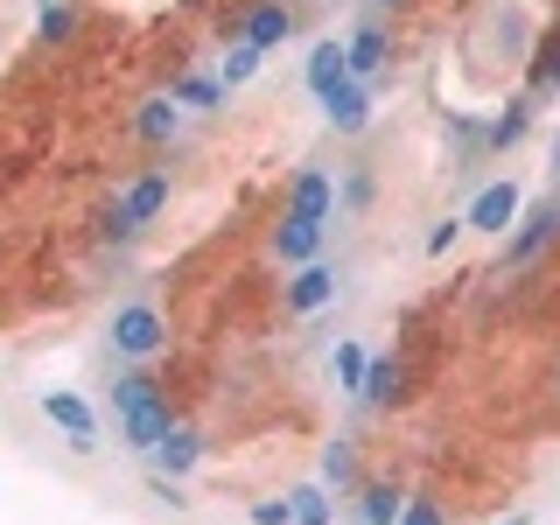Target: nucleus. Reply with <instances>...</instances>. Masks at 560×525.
<instances>
[{
  "label": "nucleus",
  "mask_w": 560,
  "mask_h": 525,
  "mask_svg": "<svg viewBox=\"0 0 560 525\" xmlns=\"http://www.w3.org/2000/svg\"><path fill=\"white\" fill-rule=\"evenodd\" d=\"M553 238H560V189H553V197H539L533 210H518V224L504 232V267L525 273V267H533V259L547 253Z\"/></svg>",
  "instance_id": "3"
},
{
  "label": "nucleus",
  "mask_w": 560,
  "mask_h": 525,
  "mask_svg": "<svg viewBox=\"0 0 560 525\" xmlns=\"http://www.w3.org/2000/svg\"><path fill=\"white\" fill-rule=\"evenodd\" d=\"M288 498H294V525H337V490H323V483H294Z\"/></svg>",
  "instance_id": "22"
},
{
  "label": "nucleus",
  "mask_w": 560,
  "mask_h": 525,
  "mask_svg": "<svg viewBox=\"0 0 560 525\" xmlns=\"http://www.w3.org/2000/svg\"><path fill=\"white\" fill-rule=\"evenodd\" d=\"M35 35H43L49 49H63L70 35H78V8H70V0H35Z\"/></svg>",
  "instance_id": "21"
},
{
  "label": "nucleus",
  "mask_w": 560,
  "mask_h": 525,
  "mask_svg": "<svg viewBox=\"0 0 560 525\" xmlns=\"http://www.w3.org/2000/svg\"><path fill=\"white\" fill-rule=\"evenodd\" d=\"M364 407H399V399H407V364L399 358H372L364 364Z\"/></svg>",
  "instance_id": "14"
},
{
  "label": "nucleus",
  "mask_w": 560,
  "mask_h": 525,
  "mask_svg": "<svg viewBox=\"0 0 560 525\" xmlns=\"http://www.w3.org/2000/svg\"><path fill=\"white\" fill-rule=\"evenodd\" d=\"M133 133L154 140V148H162V140H175V133H183V98H175V92L148 98V105H140V119H133Z\"/></svg>",
  "instance_id": "19"
},
{
  "label": "nucleus",
  "mask_w": 560,
  "mask_h": 525,
  "mask_svg": "<svg viewBox=\"0 0 560 525\" xmlns=\"http://www.w3.org/2000/svg\"><path fill=\"white\" fill-rule=\"evenodd\" d=\"M329 302H337V267L308 259V267L288 280V308H294V315H315V308H329Z\"/></svg>",
  "instance_id": "10"
},
{
  "label": "nucleus",
  "mask_w": 560,
  "mask_h": 525,
  "mask_svg": "<svg viewBox=\"0 0 560 525\" xmlns=\"http://www.w3.org/2000/svg\"><path fill=\"white\" fill-rule=\"evenodd\" d=\"M364 197H372V175H364V168H350V175H343V210H358Z\"/></svg>",
  "instance_id": "30"
},
{
  "label": "nucleus",
  "mask_w": 560,
  "mask_h": 525,
  "mask_svg": "<svg viewBox=\"0 0 560 525\" xmlns=\"http://www.w3.org/2000/svg\"><path fill=\"white\" fill-rule=\"evenodd\" d=\"M553 183H560V140H553Z\"/></svg>",
  "instance_id": "32"
},
{
  "label": "nucleus",
  "mask_w": 560,
  "mask_h": 525,
  "mask_svg": "<svg viewBox=\"0 0 560 525\" xmlns=\"http://www.w3.org/2000/svg\"><path fill=\"white\" fill-rule=\"evenodd\" d=\"M168 428H175V413H168V393H154V399H140V407H127V413H119V434H127V448H133V455H154Z\"/></svg>",
  "instance_id": "6"
},
{
  "label": "nucleus",
  "mask_w": 560,
  "mask_h": 525,
  "mask_svg": "<svg viewBox=\"0 0 560 525\" xmlns=\"http://www.w3.org/2000/svg\"><path fill=\"white\" fill-rule=\"evenodd\" d=\"M323 119H329L337 133L358 140L364 127H372V84H358V78H350L343 92H329V98H323Z\"/></svg>",
  "instance_id": "8"
},
{
  "label": "nucleus",
  "mask_w": 560,
  "mask_h": 525,
  "mask_svg": "<svg viewBox=\"0 0 560 525\" xmlns=\"http://www.w3.org/2000/svg\"><path fill=\"white\" fill-rule=\"evenodd\" d=\"M105 337H113L119 358H162L168 350V315L154 302H119L113 323H105Z\"/></svg>",
  "instance_id": "2"
},
{
  "label": "nucleus",
  "mask_w": 560,
  "mask_h": 525,
  "mask_svg": "<svg viewBox=\"0 0 560 525\" xmlns=\"http://www.w3.org/2000/svg\"><path fill=\"white\" fill-rule=\"evenodd\" d=\"M350 78H358V84H372V78H385V63H393V35H385L378 22H364L358 35H350Z\"/></svg>",
  "instance_id": "9"
},
{
  "label": "nucleus",
  "mask_w": 560,
  "mask_h": 525,
  "mask_svg": "<svg viewBox=\"0 0 560 525\" xmlns=\"http://www.w3.org/2000/svg\"><path fill=\"white\" fill-rule=\"evenodd\" d=\"M323 238H329V224L323 218H302V210H288V218L273 224V253L288 259V267H308V259L323 253Z\"/></svg>",
  "instance_id": "7"
},
{
  "label": "nucleus",
  "mask_w": 560,
  "mask_h": 525,
  "mask_svg": "<svg viewBox=\"0 0 560 525\" xmlns=\"http://www.w3.org/2000/svg\"><path fill=\"white\" fill-rule=\"evenodd\" d=\"M399 512H407V498L393 483H358V498H350V518L358 525H399Z\"/></svg>",
  "instance_id": "17"
},
{
  "label": "nucleus",
  "mask_w": 560,
  "mask_h": 525,
  "mask_svg": "<svg viewBox=\"0 0 560 525\" xmlns=\"http://www.w3.org/2000/svg\"><path fill=\"white\" fill-rule=\"evenodd\" d=\"M168 92L183 98V105H197V113H218V105L232 98V84H224V78H189V70H175Z\"/></svg>",
  "instance_id": "20"
},
{
  "label": "nucleus",
  "mask_w": 560,
  "mask_h": 525,
  "mask_svg": "<svg viewBox=\"0 0 560 525\" xmlns=\"http://www.w3.org/2000/svg\"><path fill=\"white\" fill-rule=\"evenodd\" d=\"M504 525H533V512H512V518H504Z\"/></svg>",
  "instance_id": "31"
},
{
  "label": "nucleus",
  "mask_w": 560,
  "mask_h": 525,
  "mask_svg": "<svg viewBox=\"0 0 560 525\" xmlns=\"http://www.w3.org/2000/svg\"><path fill=\"white\" fill-rule=\"evenodd\" d=\"M288 35H294V8H288V0H259V8L245 14V43L273 49V43H288Z\"/></svg>",
  "instance_id": "18"
},
{
  "label": "nucleus",
  "mask_w": 560,
  "mask_h": 525,
  "mask_svg": "<svg viewBox=\"0 0 560 525\" xmlns=\"http://www.w3.org/2000/svg\"><path fill=\"white\" fill-rule=\"evenodd\" d=\"M148 463H154V469H168V477H189V469L203 463V434H197V428H168V434H162V448H154Z\"/></svg>",
  "instance_id": "16"
},
{
  "label": "nucleus",
  "mask_w": 560,
  "mask_h": 525,
  "mask_svg": "<svg viewBox=\"0 0 560 525\" xmlns=\"http://www.w3.org/2000/svg\"><path fill=\"white\" fill-rule=\"evenodd\" d=\"M463 232H469V224H463V218H442V224H434V232H428V253H434V259H442V253H448V245H455V238H463Z\"/></svg>",
  "instance_id": "29"
},
{
  "label": "nucleus",
  "mask_w": 560,
  "mask_h": 525,
  "mask_svg": "<svg viewBox=\"0 0 560 525\" xmlns=\"http://www.w3.org/2000/svg\"><path fill=\"white\" fill-rule=\"evenodd\" d=\"M525 127H533V98H504L498 113L483 119V148H498V154H504V148H518Z\"/></svg>",
  "instance_id": "15"
},
{
  "label": "nucleus",
  "mask_w": 560,
  "mask_h": 525,
  "mask_svg": "<svg viewBox=\"0 0 560 525\" xmlns=\"http://www.w3.org/2000/svg\"><path fill=\"white\" fill-rule=\"evenodd\" d=\"M162 385H154L148 372H127V378H113V413H127V407H140V399H154Z\"/></svg>",
  "instance_id": "25"
},
{
  "label": "nucleus",
  "mask_w": 560,
  "mask_h": 525,
  "mask_svg": "<svg viewBox=\"0 0 560 525\" xmlns=\"http://www.w3.org/2000/svg\"><path fill=\"white\" fill-rule=\"evenodd\" d=\"M378 8H407V0H378Z\"/></svg>",
  "instance_id": "33"
},
{
  "label": "nucleus",
  "mask_w": 560,
  "mask_h": 525,
  "mask_svg": "<svg viewBox=\"0 0 560 525\" xmlns=\"http://www.w3.org/2000/svg\"><path fill=\"white\" fill-rule=\"evenodd\" d=\"M518 210H525L518 183H512V175H498V183H483L477 197H469L463 224H469V232H490V238H504V232H512V224H518Z\"/></svg>",
  "instance_id": "5"
},
{
  "label": "nucleus",
  "mask_w": 560,
  "mask_h": 525,
  "mask_svg": "<svg viewBox=\"0 0 560 525\" xmlns=\"http://www.w3.org/2000/svg\"><path fill=\"white\" fill-rule=\"evenodd\" d=\"M364 364H372V358H364L358 343H337V385H343V393H364Z\"/></svg>",
  "instance_id": "26"
},
{
  "label": "nucleus",
  "mask_w": 560,
  "mask_h": 525,
  "mask_svg": "<svg viewBox=\"0 0 560 525\" xmlns=\"http://www.w3.org/2000/svg\"><path fill=\"white\" fill-rule=\"evenodd\" d=\"M259 63H267V49H259V43H245V35H238V43H232V57H218V78H224V84H245Z\"/></svg>",
  "instance_id": "24"
},
{
  "label": "nucleus",
  "mask_w": 560,
  "mask_h": 525,
  "mask_svg": "<svg viewBox=\"0 0 560 525\" xmlns=\"http://www.w3.org/2000/svg\"><path fill=\"white\" fill-rule=\"evenodd\" d=\"M350 84V49L337 43V35H329V43H315L308 49V92L315 98H329V92H343Z\"/></svg>",
  "instance_id": "11"
},
{
  "label": "nucleus",
  "mask_w": 560,
  "mask_h": 525,
  "mask_svg": "<svg viewBox=\"0 0 560 525\" xmlns=\"http://www.w3.org/2000/svg\"><path fill=\"white\" fill-rule=\"evenodd\" d=\"M35 413L49 420V428H63V442H70V455H98V413L84 407L78 393H35Z\"/></svg>",
  "instance_id": "4"
},
{
  "label": "nucleus",
  "mask_w": 560,
  "mask_h": 525,
  "mask_svg": "<svg viewBox=\"0 0 560 525\" xmlns=\"http://www.w3.org/2000/svg\"><path fill=\"white\" fill-rule=\"evenodd\" d=\"M162 203H168V168H148V175L127 189V197L113 203V218H105V238H113V245H133L154 218H162Z\"/></svg>",
  "instance_id": "1"
},
{
  "label": "nucleus",
  "mask_w": 560,
  "mask_h": 525,
  "mask_svg": "<svg viewBox=\"0 0 560 525\" xmlns=\"http://www.w3.org/2000/svg\"><path fill=\"white\" fill-rule=\"evenodd\" d=\"M399 525H448V512L434 498H407V512H399Z\"/></svg>",
  "instance_id": "27"
},
{
  "label": "nucleus",
  "mask_w": 560,
  "mask_h": 525,
  "mask_svg": "<svg viewBox=\"0 0 560 525\" xmlns=\"http://www.w3.org/2000/svg\"><path fill=\"white\" fill-rule=\"evenodd\" d=\"M533 92H560V28L533 43Z\"/></svg>",
  "instance_id": "23"
},
{
  "label": "nucleus",
  "mask_w": 560,
  "mask_h": 525,
  "mask_svg": "<svg viewBox=\"0 0 560 525\" xmlns=\"http://www.w3.org/2000/svg\"><path fill=\"white\" fill-rule=\"evenodd\" d=\"M288 210H302V218H323V224H329V210H337V183H329V168H302V175H294Z\"/></svg>",
  "instance_id": "12"
},
{
  "label": "nucleus",
  "mask_w": 560,
  "mask_h": 525,
  "mask_svg": "<svg viewBox=\"0 0 560 525\" xmlns=\"http://www.w3.org/2000/svg\"><path fill=\"white\" fill-rule=\"evenodd\" d=\"M253 525H294V498H267V504H253Z\"/></svg>",
  "instance_id": "28"
},
{
  "label": "nucleus",
  "mask_w": 560,
  "mask_h": 525,
  "mask_svg": "<svg viewBox=\"0 0 560 525\" xmlns=\"http://www.w3.org/2000/svg\"><path fill=\"white\" fill-rule=\"evenodd\" d=\"M315 483L337 490V504L358 498V442H343V434H337V442L323 448V477H315Z\"/></svg>",
  "instance_id": "13"
}]
</instances>
